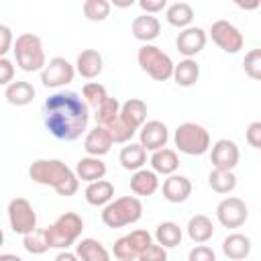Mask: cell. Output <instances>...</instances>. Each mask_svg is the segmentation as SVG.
Masks as SVG:
<instances>
[{
	"mask_svg": "<svg viewBox=\"0 0 261 261\" xmlns=\"http://www.w3.org/2000/svg\"><path fill=\"white\" fill-rule=\"evenodd\" d=\"M75 177L86 181V184H92V181H98V179H104L106 175V163L102 161V157H82L77 163H75V169H73Z\"/></svg>",
	"mask_w": 261,
	"mask_h": 261,
	"instance_id": "cell-21",
	"label": "cell"
},
{
	"mask_svg": "<svg viewBox=\"0 0 261 261\" xmlns=\"http://www.w3.org/2000/svg\"><path fill=\"white\" fill-rule=\"evenodd\" d=\"M163 198L171 204H179V202H186L190 196H192V181L190 177L186 175H179V173H171L167 175V179L163 181Z\"/></svg>",
	"mask_w": 261,
	"mask_h": 261,
	"instance_id": "cell-16",
	"label": "cell"
},
{
	"mask_svg": "<svg viewBox=\"0 0 261 261\" xmlns=\"http://www.w3.org/2000/svg\"><path fill=\"white\" fill-rule=\"evenodd\" d=\"M130 190L135 196H153L159 190V177L151 169H139L130 175Z\"/></svg>",
	"mask_w": 261,
	"mask_h": 261,
	"instance_id": "cell-24",
	"label": "cell"
},
{
	"mask_svg": "<svg viewBox=\"0 0 261 261\" xmlns=\"http://www.w3.org/2000/svg\"><path fill=\"white\" fill-rule=\"evenodd\" d=\"M22 247L31 253V255H43L45 251H49L47 245V237H45V228H35L33 232L22 237Z\"/></svg>",
	"mask_w": 261,
	"mask_h": 261,
	"instance_id": "cell-37",
	"label": "cell"
},
{
	"mask_svg": "<svg viewBox=\"0 0 261 261\" xmlns=\"http://www.w3.org/2000/svg\"><path fill=\"white\" fill-rule=\"evenodd\" d=\"M173 143L184 155H204L210 149V133L198 122H181L173 133Z\"/></svg>",
	"mask_w": 261,
	"mask_h": 261,
	"instance_id": "cell-6",
	"label": "cell"
},
{
	"mask_svg": "<svg viewBox=\"0 0 261 261\" xmlns=\"http://www.w3.org/2000/svg\"><path fill=\"white\" fill-rule=\"evenodd\" d=\"M84 196H86V202L90 206H102L104 208L110 200H114V186L108 179H98V181L88 184Z\"/></svg>",
	"mask_w": 261,
	"mask_h": 261,
	"instance_id": "cell-28",
	"label": "cell"
},
{
	"mask_svg": "<svg viewBox=\"0 0 261 261\" xmlns=\"http://www.w3.org/2000/svg\"><path fill=\"white\" fill-rule=\"evenodd\" d=\"M216 218L224 228H239L249 218V206L245 204V200H241L237 196H228L218 202Z\"/></svg>",
	"mask_w": 261,
	"mask_h": 261,
	"instance_id": "cell-12",
	"label": "cell"
},
{
	"mask_svg": "<svg viewBox=\"0 0 261 261\" xmlns=\"http://www.w3.org/2000/svg\"><path fill=\"white\" fill-rule=\"evenodd\" d=\"M0 261H22V259L12 253H0Z\"/></svg>",
	"mask_w": 261,
	"mask_h": 261,
	"instance_id": "cell-47",
	"label": "cell"
},
{
	"mask_svg": "<svg viewBox=\"0 0 261 261\" xmlns=\"http://www.w3.org/2000/svg\"><path fill=\"white\" fill-rule=\"evenodd\" d=\"M12 45H14L12 29L6 24H0V57H6V53L12 49Z\"/></svg>",
	"mask_w": 261,
	"mask_h": 261,
	"instance_id": "cell-44",
	"label": "cell"
},
{
	"mask_svg": "<svg viewBox=\"0 0 261 261\" xmlns=\"http://www.w3.org/2000/svg\"><path fill=\"white\" fill-rule=\"evenodd\" d=\"M29 177L35 184L53 188L59 196L69 198L80 190V179L73 169L67 167L61 159H37L29 165Z\"/></svg>",
	"mask_w": 261,
	"mask_h": 261,
	"instance_id": "cell-2",
	"label": "cell"
},
{
	"mask_svg": "<svg viewBox=\"0 0 261 261\" xmlns=\"http://www.w3.org/2000/svg\"><path fill=\"white\" fill-rule=\"evenodd\" d=\"M106 128H108V133H110L112 143H118V145H126V143H130L133 137L137 135V130H133L130 126H126L120 118H116V120H114L112 124H108Z\"/></svg>",
	"mask_w": 261,
	"mask_h": 261,
	"instance_id": "cell-38",
	"label": "cell"
},
{
	"mask_svg": "<svg viewBox=\"0 0 261 261\" xmlns=\"http://www.w3.org/2000/svg\"><path fill=\"white\" fill-rule=\"evenodd\" d=\"M106 98H108V92H106V88L102 84H98V82L84 84V88H82V100L86 102L88 108H94L96 110Z\"/></svg>",
	"mask_w": 261,
	"mask_h": 261,
	"instance_id": "cell-36",
	"label": "cell"
},
{
	"mask_svg": "<svg viewBox=\"0 0 261 261\" xmlns=\"http://www.w3.org/2000/svg\"><path fill=\"white\" fill-rule=\"evenodd\" d=\"M14 82V63L8 57H0V86Z\"/></svg>",
	"mask_w": 261,
	"mask_h": 261,
	"instance_id": "cell-42",
	"label": "cell"
},
{
	"mask_svg": "<svg viewBox=\"0 0 261 261\" xmlns=\"http://www.w3.org/2000/svg\"><path fill=\"white\" fill-rule=\"evenodd\" d=\"M186 230H188V237H190L194 243L204 245V243H208V241L212 239V234H214V224H212V220H210L206 214H196V216H192V218L188 220Z\"/></svg>",
	"mask_w": 261,
	"mask_h": 261,
	"instance_id": "cell-30",
	"label": "cell"
},
{
	"mask_svg": "<svg viewBox=\"0 0 261 261\" xmlns=\"http://www.w3.org/2000/svg\"><path fill=\"white\" fill-rule=\"evenodd\" d=\"M35 88L31 82H24V80H16L12 84L6 86L4 90V98L10 106H27L35 100Z\"/></svg>",
	"mask_w": 261,
	"mask_h": 261,
	"instance_id": "cell-23",
	"label": "cell"
},
{
	"mask_svg": "<svg viewBox=\"0 0 261 261\" xmlns=\"http://www.w3.org/2000/svg\"><path fill=\"white\" fill-rule=\"evenodd\" d=\"M75 255L80 261H110V251L98 239H82L75 245Z\"/></svg>",
	"mask_w": 261,
	"mask_h": 261,
	"instance_id": "cell-26",
	"label": "cell"
},
{
	"mask_svg": "<svg viewBox=\"0 0 261 261\" xmlns=\"http://www.w3.org/2000/svg\"><path fill=\"white\" fill-rule=\"evenodd\" d=\"M143 216V204L137 196H122L110 200L102 208V222L108 228H122L139 222Z\"/></svg>",
	"mask_w": 261,
	"mask_h": 261,
	"instance_id": "cell-4",
	"label": "cell"
},
{
	"mask_svg": "<svg viewBox=\"0 0 261 261\" xmlns=\"http://www.w3.org/2000/svg\"><path fill=\"white\" fill-rule=\"evenodd\" d=\"M118 118L133 130H139L147 122V104L141 98H128L126 102L120 104Z\"/></svg>",
	"mask_w": 261,
	"mask_h": 261,
	"instance_id": "cell-17",
	"label": "cell"
},
{
	"mask_svg": "<svg viewBox=\"0 0 261 261\" xmlns=\"http://www.w3.org/2000/svg\"><path fill=\"white\" fill-rule=\"evenodd\" d=\"M153 243V234L149 230H143V228H137V230H130L128 234L120 237L114 241V247H112V253L118 261H137L139 255Z\"/></svg>",
	"mask_w": 261,
	"mask_h": 261,
	"instance_id": "cell-8",
	"label": "cell"
},
{
	"mask_svg": "<svg viewBox=\"0 0 261 261\" xmlns=\"http://www.w3.org/2000/svg\"><path fill=\"white\" fill-rule=\"evenodd\" d=\"M139 6L143 10V14H157L161 10L167 8V0H139Z\"/></svg>",
	"mask_w": 261,
	"mask_h": 261,
	"instance_id": "cell-45",
	"label": "cell"
},
{
	"mask_svg": "<svg viewBox=\"0 0 261 261\" xmlns=\"http://www.w3.org/2000/svg\"><path fill=\"white\" fill-rule=\"evenodd\" d=\"M75 67L65 57H51L41 69V84L45 88H61L73 82Z\"/></svg>",
	"mask_w": 261,
	"mask_h": 261,
	"instance_id": "cell-11",
	"label": "cell"
},
{
	"mask_svg": "<svg viewBox=\"0 0 261 261\" xmlns=\"http://www.w3.org/2000/svg\"><path fill=\"white\" fill-rule=\"evenodd\" d=\"M110 8H112V4H110L108 0H86V2L82 4L84 16H86L88 20H92V22H102V20H106V18L110 16Z\"/></svg>",
	"mask_w": 261,
	"mask_h": 261,
	"instance_id": "cell-35",
	"label": "cell"
},
{
	"mask_svg": "<svg viewBox=\"0 0 261 261\" xmlns=\"http://www.w3.org/2000/svg\"><path fill=\"white\" fill-rule=\"evenodd\" d=\"M118 112H120V102L112 96H108L96 110H94V118H96V124L98 126H108L112 124L116 118H118Z\"/></svg>",
	"mask_w": 261,
	"mask_h": 261,
	"instance_id": "cell-34",
	"label": "cell"
},
{
	"mask_svg": "<svg viewBox=\"0 0 261 261\" xmlns=\"http://www.w3.org/2000/svg\"><path fill=\"white\" fill-rule=\"evenodd\" d=\"M206 41H208V35L202 27H188L177 33L175 47L186 59H194L206 47Z\"/></svg>",
	"mask_w": 261,
	"mask_h": 261,
	"instance_id": "cell-15",
	"label": "cell"
},
{
	"mask_svg": "<svg viewBox=\"0 0 261 261\" xmlns=\"http://www.w3.org/2000/svg\"><path fill=\"white\" fill-rule=\"evenodd\" d=\"M239 159H241V151H239L237 143L230 139H218L210 147V161H212L214 169L232 171L239 165Z\"/></svg>",
	"mask_w": 261,
	"mask_h": 261,
	"instance_id": "cell-13",
	"label": "cell"
},
{
	"mask_svg": "<svg viewBox=\"0 0 261 261\" xmlns=\"http://www.w3.org/2000/svg\"><path fill=\"white\" fill-rule=\"evenodd\" d=\"M137 61H139V67L149 75L153 77L155 82H167L173 73V61L171 57L161 51L157 45L149 43V45H143L137 53Z\"/></svg>",
	"mask_w": 261,
	"mask_h": 261,
	"instance_id": "cell-7",
	"label": "cell"
},
{
	"mask_svg": "<svg viewBox=\"0 0 261 261\" xmlns=\"http://www.w3.org/2000/svg\"><path fill=\"white\" fill-rule=\"evenodd\" d=\"M251 239L243 232H232L222 241V253L232 261H243L251 255Z\"/></svg>",
	"mask_w": 261,
	"mask_h": 261,
	"instance_id": "cell-22",
	"label": "cell"
},
{
	"mask_svg": "<svg viewBox=\"0 0 261 261\" xmlns=\"http://www.w3.org/2000/svg\"><path fill=\"white\" fill-rule=\"evenodd\" d=\"M112 145H114V143H112V139H110V133H108V128H104V126H98V124H96L94 128H90V130L86 133L84 149H86V153H88L90 157H102V155H106Z\"/></svg>",
	"mask_w": 261,
	"mask_h": 261,
	"instance_id": "cell-18",
	"label": "cell"
},
{
	"mask_svg": "<svg viewBox=\"0 0 261 261\" xmlns=\"http://www.w3.org/2000/svg\"><path fill=\"white\" fill-rule=\"evenodd\" d=\"M118 161L126 171H139L143 169V165L147 163V151L139 145V143H126L120 153H118Z\"/></svg>",
	"mask_w": 261,
	"mask_h": 261,
	"instance_id": "cell-29",
	"label": "cell"
},
{
	"mask_svg": "<svg viewBox=\"0 0 261 261\" xmlns=\"http://www.w3.org/2000/svg\"><path fill=\"white\" fill-rule=\"evenodd\" d=\"M137 133H139V145L145 151H159L169 141V128L161 120H147Z\"/></svg>",
	"mask_w": 261,
	"mask_h": 261,
	"instance_id": "cell-14",
	"label": "cell"
},
{
	"mask_svg": "<svg viewBox=\"0 0 261 261\" xmlns=\"http://www.w3.org/2000/svg\"><path fill=\"white\" fill-rule=\"evenodd\" d=\"M149 163H151V171L161 173V175H171L179 167V157H177V153L173 149L163 147L159 151H153Z\"/></svg>",
	"mask_w": 261,
	"mask_h": 261,
	"instance_id": "cell-25",
	"label": "cell"
},
{
	"mask_svg": "<svg viewBox=\"0 0 261 261\" xmlns=\"http://www.w3.org/2000/svg\"><path fill=\"white\" fill-rule=\"evenodd\" d=\"M137 261H167V249H163L161 245L157 243H151L141 255Z\"/></svg>",
	"mask_w": 261,
	"mask_h": 261,
	"instance_id": "cell-40",
	"label": "cell"
},
{
	"mask_svg": "<svg viewBox=\"0 0 261 261\" xmlns=\"http://www.w3.org/2000/svg\"><path fill=\"white\" fill-rule=\"evenodd\" d=\"M173 82L179 88H192L200 80V65L196 59H181L179 63H173Z\"/></svg>",
	"mask_w": 261,
	"mask_h": 261,
	"instance_id": "cell-27",
	"label": "cell"
},
{
	"mask_svg": "<svg viewBox=\"0 0 261 261\" xmlns=\"http://www.w3.org/2000/svg\"><path fill=\"white\" fill-rule=\"evenodd\" d=\"M8 222L16 234H29L37 228V212L27 198H12L8 202Z\"/></svg>",
	"mask_w": 261,
	"mask_h": 261,
	"instance_id": "cell-9",
	"label": "cell"
},
{
	"mask_svg": "<svg viewBox=\"0 0 261 261\" xmlns=\"http://www.w3.org/2000/svg\"><path fill=\"white\" fill-rule=\"evenodd\" d=\"M243 69H245V73H247L251 80H255V82L261 80V49H251V51L245 55V59H243Z\"/></svg>",
	"mask_w": 261,
	"mask_h": 261,
	"instance_id": "cell-39",
	"label": "cell"
},
{
	"mask_svg": "<svg viewBox=\"0 0 261 261\" xmlns=\"http://www.w3.org/2000/svg\"><path fill=\"white\" fill-rule=\"evenodd\" d=\"M53 261H80V259H77V255H75V253H71V251H67V249H65V251H59V253L55 255V259H53Z\"/></svg>",
	"mask_w": 261,
	"mask_h": 261,
	"instance_id": "cell-46",
	"label": "cell"
},
{
	"mask_svg": "<svg viewBox=\"0 0 261 261\" xmlns=\"http://www.w3.org/2000/svg\"><path fill=\"white\" fill-rule=\"evenodd\" d=\"M82 230H84L82 216L77 212H63L61 216L55 218L53 224H49L45 228L47 245H49V249L65 251V249H69L80 239Z\"/></svg>",
	"mask_w": 261,
	"mask_h": 261,
	"instance_id": "cell-3",
	"label": "cell"
},
{
	"mask_svg": "<svg viewBox=\"0 0 261 261\" xmlns=\"http://www.w3.org/2000/svg\"><path fill=\"white\" fill-rule=\"evenodd\" d=\"M130 33L135 39L143 41V45H149L151 41H155L161 33V22L157 16L153 14H141L130 22Z\"/></svg>",
	"mask_w": 261,
	"mask_h": 261,
	"instance_id": "cell-19",
	"label": "cell"
},
{
	"mask_svg": "<svg viewBox=\"0 0 261 261\" xmlns=\"http://www.w3.org/2000/svg\"><path fill=\"white\" fill-rule=\"evenodd\" d=\"M2 245H4V230L0 228V247H2Z\"/></svg>",
	"mask_w": 261,
	"mask_h": 261,
	"instance_id": "cell-48",
	"label": "cell"
},
{
	"mask_svg": "<svg viewBox=\"0 0 261 261\" xmlns=\"http://www.w3.org/2000/svg\"><path fill=\"white\" fill-rule=\"evenodd\" d=\"M208 186L216 192V194H230L237 188V175L232 171H224V169H212L208 175Z\"/></svg>",
	"mask_w": 261,
	"mask_h": 261,
	"instance_id": "cell-33",
	"label": "cell"
},
{
	"mask_svg": "<svg viewBox=\"0 0 261 261\" xmlns=\"http://www.w3.org/2000/svg\"><path fill=\"white\" fill-rule=\"evenodd\" d=\"M90 108L75 92H55L43 104V124L59 141H75L88 130Z\"/></svg>",
	"mask_w": 261,
	"mask_h": 261,
	"instance_id": "cell-1",
	"label": "cell"
},
{
	"mask_svg": "<svg viewBox=\"0 0 261 261\" xmlns=\"http://www.w3.org/2000/svg\"><path fill=\"white\" fill-rule=\"evenodd\" d=\"M165 20L175 29H188L194 20V8L188 2H173L165 8Z\"/></svg>",
	"mask_w": 261,
	"mask_h": 261,
	"instance_id": "cell-31",
	"label": "cell"
},
{
	"mask_svg": "<svg viewBox=\"0 0 261 261\" xmlns=\"http://www.w3.org/2000/svg\"><path fill=\"white\" fill-rule=\"evenodd\" d=\"M188 261H216V253L208 245H196L188 253Z\"/></svg>",
	"mask_w": 261,
	"mask_h": 261,
	"instance_id": "cell-41",
	"label": "cell"
},
{
	"mask_svg": "<svg viewBox=\"0 0 261 261\" xmlns=\"http://www.w3.org/2000/svg\"><path fill=\"white\" fill-rule=\"evenodd\" d=\"M12 53H14L16 65L22 71H41L47 63L43 41H41V37H37L33 33L18 35L12 45Z\"/></svg>",
	"mask_w": 261,
	"mask_h": 261,
	"instance_id": "cell-5",
	"label": "cell"
},
{
	"mask_svg": "<svg viewBox=\"0 0 261 261\" xmlns=\"http://www.w3.org/2000/svg\"><path fill=\"white\" fill-rule=\"evenodd\" d=\"M73 67H75V71H77L82 77L94 80V77H98V75L102 73V69H104V59H102V55H100L96 49H84V51L77 55Z\"/></svg>",
	"mask_w": 261,
	"mask_h": 261,
	"instance_id": "cell-20",
	"label": "cell"
},
{
	"mask_svg": "<svg viewBox=\"0 0 261 261\" xmlns=\"http://www.w3.org/2000/svg\"><path fill=\"white\" fill-rule=\"evenodd\" d=\"M210 37L218 49H222L224 53H230V55L239 53L245 45L243 33L228 20H214L210 27Z\"/></svg>",
	"mask_w": 261,
	"mask_h": 261,
	"instance_id": "cell-10",
	"label": "cell"
},
{
	"mask_svg": "<svg viewBox=\"0 0 261 261\" xmlns=\"http://www.w3.org/2000/svg\"><path fill=\"white\" fill-rule=\"evenodd\" d=\"M245 139L247 143L253 147V149H261V122L255 120L247 126V133H245Z\"/></svg>",
	"mask_w": 261,
	"mask_h": 261,
	"instance_id": "cell-43",
	"label": "cell"
},
{
	"mask_svg": "<svg viewBox=\"0 0 261 261\" xmlns=\"http://www.w3.org/2000/svg\"><path fill=\"white\" fill-rule=\"evenodd\" d=\"M184 239V232L179 228V224L171 222V220H165V222H159L157 228H155V241L157 245H161L163 249H173L181 243Z\"/></svg>",
	"mask_w": 261,
	"mask_h": 261,
	"instance_id": "cell-32",
	"label": "cell"
}]
</instances>
